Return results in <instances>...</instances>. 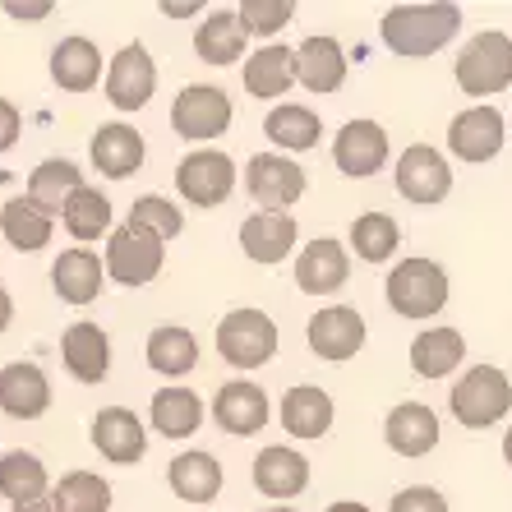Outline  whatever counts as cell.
<instances>
[{"label": "cell", "instance_id": "6da1fadb", "mask_svg": "<svg viewBox=\"0 0 512 512\" xmlns=\"http://www.w3.org/2000/svg\"><path fill=\"white\" fill-rule=\"evenodd\" d=\"M457 28H462V10L448 5V0H439V5H393L383 14L379 37L393 56L420 60L448 47L457 37Z\"/></svg>", "mask_w": 512, "mask_h": 512}, {"label": "cell", "instance_id": "7a4b0ae2", "mask_svg": "<svg viewBox=\"0 0 512 512\" xmlns=\"http://www.w3.org/2000/svg\"><path fill=\"white\" fill-rule=\"evenodd\" d=\"M453 420L462 429H489L512 411V379L499 365H471L448 393Z\"/></svg>", "mask_w": 512, "mask_h": 512}, {"label": "cell", "instance_id": "3957f363", "mask_svg": "<svg viewBox=\"0 0 512 512\" xmlns=\"http://www.w3.org/2000/svg\"><path fill=\"white\" fill-rule=\"evenodd\" d=\"M383 296L402 319H434L448 305V273L434 259H402L383 282Z\"/></svg>", "mask_w": 512, "mask_h": 512}, {"label": "cell", "instance_id": "277c9868", "mask_svg": "<svg viewBox=\"0 0 512 512\" xmlns=\"http://www.w3.org/2000/svg\"><path fill=\"white\" fill-rule=\"evenodd\" d=\"M102 259H107L111 282L139 291V286H148L157 273H162V263H167V240L125 217V222L107 236V254H102Z\"/></svg>", "mask_w": 512, "mask_h": 512}, {"label": "cell", "instance_id": "5b68a950", "mask_svg": "<svg viewBox=\"0 0 512 512\" xmlns=\"http://www.w3.org/2000/svg\"><path fill=\"white\" fill-rule=\"evenodd\" d=\"M277 323L263 310H231L227 319L217 323V356L227 360L231 370H259L277 356Z\"/></svg>", "mask_w": 512, "mask_h": 512}, {"label": "cell", "instance_id": "8992f818", "mask_svg": "<svg viewBox=\"0 0 512 512\" xmlns=\"http://www.w3.org/2000/svg\"><path fill=\"white\" fill-rule=\"evenodd\" d=\"M457 84L466 97H494L512 84V37L508 33H476L457 56Z\"/></svg>", "mask_w": 512, "mask_h": 512}, {"label": "cell", "instance_id": "52a82bcc", "mask_svg": "<svg viewBox=\"0 0 512 512\" xmlns=\"http://www.w3.org/2000/svg\"><path fill=\"white\" fill-rule=\"evenodd\" d=\"M231 97L217 84H185L171 102V130L190 143H208L231 130Z\"/></svg>", "mask_w": 512, "mask_h": 512}, {"label": "cell", "instance_id": "ba28073f", "mask_svg": "<svg viewBox=\"0 0 512 512\" xmlns=\"http://www.w3.org/2000/svg\"><path fill=\"white\" fill-rule=\"evenodd\" d=\"M176 190L194 208H222L236 190V162L222 148H194V153L180 157Z\"/></svg>", "mask_w": 512, "mask_h": 512}, {"label": "cell", "instance_id": "9c48e42d", "mask_svg": "<svg viewBox=\"0 0 512 512\" xmlns=\"http://www.w3.org/2000/svg\"><path fill=\"white\" fill-rule=\"evenodd\" d=\"M397 194L406 203H420V208H434L453 194V167H448V157L439 148H429V143H411L402 157H397Z\"/></svg>", "mask_w": 512, "mask_h": 512}, {"label": "cell", "instance_id": "30bf717a", "mask_svg": "<svg viewBox=\"0 0 512 512\" xmlns=\"http://www.w3.org/2000/svg\"><path fill=\"white\" fill-rule=\"evenodd\" d=\"M245 190L259 203V213H286L305 194V167L282 153H254L245 162Z\"/></svg>", "mask_w": 512, "mask_h": 512}, {"label": "cell", "instance_id": "8fae6325", "mask_svg": "<svg viewBox=\"0 0 512 512\" xmlns=\"http://www.w3.org/2000/svg\"><path fill=\"white\" fill-rule=\"evenodd\" d=\"M102 88H107V102L116 111L148 107L157 93V65H153V56H148V47H143V42H125V47L111 56Z\"/></svg>", "mask_w": 512, "mask_h": 512}, {"label": "cell", "instance_id": "7c38bea8", "mask_svg": "<svg viewBox=\"0 0 512 512\" xmlns=\"http://www.w3.org/2000/svg\"><path fill=\"white\" fill-rule=\"evenodd\" d=\"M503 139H508V125H503V111L494 107H466L453 116L448 125V153L457 162H489V157L503 153Z\"/></svg>", "mask_w": 512, "mask_h": 512}, {"label": "cell", "instance_id": "4fadbf2b", "mask_svg": "<svg viewBox=\"0 0 512 512\" xmlns=\"http://www.w3.org/2000/svg\"><path fill=\"white\" fill-rule=\"evenodd\" d=\"M88 439L111 466H134L148 453V429H143V420L130 406H102L93 425H88Z\"/></svg>", "mask_w": 512, "mask_h": 512}, {"label": "cell", "instance_id": "5bb4252c", "mask_svg": "<svg viewBox=\"0 0 512 512\" xmlns=\"http://www.w3.org/2000/svg\"><path fill=\"white\" fill-rule=\"evenodd\" d=\"M333 162L342 176L351 180H370L374 171H383L388 162V134H383L379 120H346L333 139Z\"/></svg>", "mask_w": 512, "mask_h": 512}, {"label": "cell", "instance_id": "9a60e30c", "mask_svg": "<svg viewBox=\"0 0 512 512\" xmlns=\"http://www.w3.org/2000/svg\"><path fill=\"white\" fill-rule=\"evenodd\" d=\"M305 337H310V351L319 360H351L360 356V346H365L370 333H365V314L356 305H328V310H319L310 319Z\"/></svg>", "mask_w": 512, "mask_h": 512}, {"label": "cell", "instance_id": "2e32d148", "mask_svg": "<svg viewBox=\"0 0 512 512\" xmlns=\"http://www.w3.org/2000/svg\"><path fill=\"white\" fill-rule=\"evenodd\" d=\"M268 416H273V402H268V393H263L259 383H250V379L222 383L217 397H213V420L227 429V434H236V439L259 434V429L268 425Z\"/></svg>", "mask_w": 512, "mask_h": 512}, {"label": "cell", "instance_id": "e0dca14e", "mask_svg": "<svg viewBox=\"0 0 512 512\" xmlns=\"http://www.w3.org/2000/svg\"><path fill=\"white\" fill-rule=\"evenodd\" d=\"M0 411L10 420H42L51 411V379L33 360H14L0 370Z\"/></svg>", "mask_w": 512, "mask_h": 512}, {"label": "cell", "instance_id": "ac0fdd59", "mask_svg": "<svg viewBox=\"0 0 512 512\" xmlns=\"http://www.w3.org/2000/svg\"><path fill=\"white\" fill-rule=\"evenodd\" d=\"M346 277H351V254H346L342 240L333 236H319L310 240L296 259V286L305 296H333L342 291Z\"/></svg>", "mask_w": 512, "mask_h": 512}, {"label": "cell", "instance_id": "d6986e66", "mask_svg": "<svg viewBox=\"0 0 512 512\" xmlns=\"http://www.w3.org/2000/svg\"><path fill=\"white\" fill-rule=\"evenodd\" d=\"M51 286L65 305H93L107 286V259H97L88 245L60 250V259L51 263Z\"/></svg>", "mask_w": 512, "mask_h": 512}, {"label": "cell", "instance_id": "ffe728a7", "mask_svg": "<svg viewBox=\"0 0 512 512\" xmlns=\"http://www.w3.org/2000/svg\"><path fill=\"white\" fill-rule=\"evenodd\" d=\"M88 157H93V167L107 180H130L143 167L148 148H143V134L134 125L111 120V125H97L93 143H88Z\"/></svg>", "mask_w": 512, "mask_h": 512}, {"label": "cell", "instance_id": "44dd1931", "mask_svg": "<svg viewBox=\"0 0 512 512\" xmlns=\"http://www.w3.org/2000/svg\"><path fill=\"white\" fill-rule=\"evenodd\" d=\"M60 360H65V370H70L74 379L93 388V383H102L111 374V337L88 319L70 323L65 337H60Z\"/></svg>", "mask_w": 512, "mask_h": 512}, {"label": "cell", "instance_id": "7402d4cb", "mask_svg": "<svg viewBox=\"0 0 512 512\" xmlns=\"http://www.w3.org/2000/svg\"><path fill=\"white\" fill-rule=\"evenodd\" d=\"M296 84L310 88L314 97L337 93V88L346 84V51L337 37L314 33L300 42L296 47Z\"/></svg>", "mask_w": 512, "mask_h": 512}, {"label": "cell", "instance_id": "603a6c76", "mask_svg": "<svg viewBox=\"0 0 512 512\" xmlns=\"http://www.w3.org/2000/svg\"><path fill=\"white\" fill-rule=\"evenodd\" d=\"M296 240H300V227L291 213H250L240 222V250H245V259L263 263V268L282 263L286 254L296 250Z\"/></svg>", "mask_w": 512, "mask_h": 512}, {"label": "cell", "instance_id": "cb8c5ba5", "mask_svg": "<svg viewBox=\"0 0 512 512\" xmlns=\"http://www.w3.org/2000/svg\"><path fill=\"white\" fill-rule=\"evenodd\" d=\"M305 485H310V462L296 448L273 443V448H263L254 457V489H259L263 499L286 503V499H296V494H305Z\"/></svg>", "mask_w": 512, "mask_h": 512}, {"label": "cell", "instance_id": "d4e9b609", "mask_svg": "<svg viewBox=\"0 0 512 512\" xmlns=\"http://www.w3.org/2000/svg\"><path fill=\"white\" fill-rule=\"evenodd\" d=\"M383 439L397 457H425L439 448V416L425 402H402L383 420Z\"/></svg>", "mask_w": 512, "mask_h": 512}, {"label": "cell", "instance_id": "484cf974", "mask_svg": "<svg viewBox=\"0 0 512 512\" xmlns=\"http://www.w3.org/2000/svg\"><path fill=\"white\" fill-rule=\"evenodd\" d=\"M102 74V51L88 37H60L51 47V84L60 93H93Z\"/></svg>", "mask_w": 512, "mask_h": 512}, {"label": "cell", "instance_id": "4316f807", "mask_svg": "<svg viewBox=\"0 0 512 512\" xmlns=\"http://www.w3.org/2000/svg\"><path fill=\"white\" fill-rule=\"evenodd\" d=\"M245 93L259 97V102H273L286 97V88L296 84V47H282V42H263L254 56H245Z\"/></svg>", "mask_w": 512, "mask_h": 512}, {"label": "cell", "instance_id": "83f0119b", "mask_svg": "<svg viewBox=\"0 0 512 512\" xmlns=\"http://www.w3.org/2000/svg\"><path fill=\"white\" fill-rule=\"evenodd\" d=\"M333 416H337L333 397L323 388H314V383H296L282 397V429L291 439H323L333 429Z\"/></svg>", "mask_w": 512, "mask_h": 512}, {"label": "cell", "instance_id": "f1b7e54d", "mask_svg": "<svg viewBox=\"0 0 512 512\" xmlns=\"http://www.w3.org/2000/svg\"><path fill=\"white\" fill-rule=\"evenodd\" d=\"M222 462L213 453H203V448H190V453H180L176 462L167 466V485L176 499L185 503H213L222 494Z\"/></svg>", "mask_w": 512, "mask_h": 512}, {"label": "cell", "instance_id": "f546056e", "mask_svg": "<svg viewBox=\"0 0 512 512\" xmlns=\"http://www.w3.org/2000/svg\"><path fill=\"white\" fill-rule=\"evenodd\" d=\"M143 356H148V370H157L162 379H185L199 365V337L190 328H180V323H162V328L148 333Z\"/></svg>", "mask_w": 512, "mask_h": 512}, {"label": "cell", "instance_id": "4dcf8cb0", "mask_svg": "<svg viewBox=\"0 0 512 512\" xmlns=\"http://www.w3.org/2000/svg\"><path fill=\"white\" fill-rule=\"evenodd\" d=\"M79 190H84V171L74 167L70 157H47V162H37L33 176H28V199H33L47 217L65 213V203H70Z\"/></svg>", "mask_w": 512, "mask_h": 512}, {"label": "cell", "instance_id": "1f68e13d", "mask_svg": "<svg viewBox=\"0 0 512 512\" xmlns=\"http://www.w3.org/2000/svg\"><path fill=\"white\" fill-rule=\"evenodd\" d=\"M466 360V337L457 328H425L411 342V370L420 379H448V374L462 370Z\"/></svg>", "mask_w": 512, "mask_h": 512}, {"label": "cell", "instance_id": "d6a6232c", "mask_svg": "<svg viewBox=\"0 0 512 512\" xmlns=\"http://www.w3.org/2000/svg\"><path fill=\"white\" fill-rule=\"evenodd\" d=\"M245 42H250V33H245L236 10H213L194 28V51H199V60H208V65H236V60L245 56Z\"/></svg>", "mask_w": 512, "mask_h": 512}, {"label": "cell", "instance_id": "836d02e7", "mask_svg": "<svg viewBox=\"0 0 512 512\" xmlns=\"http://www.w3.org/2000/svg\"><path fill=\"white\" fill-rule=\"evenodd\" d=\"M263 134H268L282 153H310L323 134V120H319V111L300 107V102H282V107H273L263 116Z\"/></svg>", "mask_w": 512, "mask_h": 512}, {"label": "cell", "instance_id": "e575fe53", "mask_svg": "<svg viewBox=\"0 0 512 512\" xmlns=\"http://www.w3.org/2000/svg\"><path fill=\"white\" fill-rule=\"evenodd\" d=\"M0 231L19 254H37L51 245V231H56V217H47L33 199H10L0 208Z\"/></svg>", "mask_w": 512, "mask_h": 512}, {"label": "cell", "instance_id": "d590c367", "mask_svg": "<svg viewBox=\"0 0 512 512\" xmlns=\"http://www.w3.org/2000/svg\"><path fill=\"white\" fill-rule=\"evenodd\" d=\"M148 416H153V429L162 439H190L203 425V397L194 388H162V393H153Z\"/></svg>", "mask_w": 512, "mask_h": 512}, {"label": "cell", "instance_id": "8d00e7d4", "mask_svg": "<svg viewBox=\"0 0 512 512\" xmlns=\"http://www.w3.org/2000/svg\"><path fill=\"white\" fill-rule=\"evenodd\" d=\"M0 494L19 508V503H37L47 499V466L37 453H24V448H10L0 453Z\"/></svg>", "mask_w": 512, "mask_h": 512}, {"label": "cell", "instance_id": "74e56055", "mask_svg": "<svg viewBox=\"0 0 512 512\" xmlns=\"http://www.w3.org/2000/svg\"><path fill=\"white\" fill-rule=\"evenodd\" d=\"M402 245V227H397L393 213H360L356 222H351V250H356V259L365 263H388L393 259V250Z\"/></svg>", "mask_w": 512, "mask_h": 512}, {"label": "cell", "instance_id": "f35d334b", "mask_svg": "<svg viewBox=\"0 0 512 512\" xmlns=\"http://www.w3.org/2000/svg\"><path fill=\"white\" fill-rule=\"evenodd\" d=\"M60 222H65V231H70L79 245L111 236V199H107V194H97L93 185H84V190L65 203Z\"/></svg>", "mask_w": 512, "mask_h": 512}, {"label": "cell", "instance_id": "ab89813d", "mask_svg": "<svg viewBox=\"0 0 512 512\" xmlns=\"http://www.w3.org/2000/svg\"><path fill=\"white\" fill-rule=\"evenodd\" d=\"M56 499L65 512H111V485L97 471H65Z\"/></svg>", "mask_w": 512, "mask_h": 512}, {"label": "cell", "instance_id": "60d3db41", "mask_svg": "<svg viewBox=\"0 0 512 512\" xmlns=\"http://www.w3.org/2000/svg\"><path fill=\"white\" fill-rule=\"evenodd\" d=\"M130 222L157 231L162 240H176L180 231H185V213H180L171 199H162V194H143V199H134L130 203Z\"/></svg>", "mask_w": 512, "mask_h": 512}, {"label": "cell", "instance_id": "b9f144b4", "mask_svg": "<svg viewBox=\"0 0 512 512\" xmlns=\"http://www.w3.org/2000/svg\"><path fill=\"white\" fill-rule=\"evenodd\" d=\"M236 14L250 37H273L296 19V5H291V0H245Z\"/></svg>", "mask_w": 512, "mask_h": 512}, {"label": "cell", "instance_id": "7bdbcfd3", "mask_svg": "<svg viewBox=\"0 0 512 512\" xmlns=\"http://www.w3.org/2000/svg\"><path fill=\"white\" fill-rule=\"evenodd\" d=\"M388 512H448V499L434 485H406L402 494H393Z\"/></svg>", "mask_w": 512, "mask_h": 512}, {"label": "cell", "instance_id": "ee69618b", "mask_svg": "<svg viewBox=\"0 0 512 512\" xmlns=\"http://www.w3.org/2000/svg\"><path fill=\"white\" fill-rule=\"evenodd\" d=\"M19 134H24V116H19V107L10 97H0V153H10L19 143Z\"/></svg>", "mask_w": 512, "mask_h": 512}, {"label": "cell", "instance_id": "f6af8a7d", "mask_svg": "<svg viewBox=\"0 0 512 512\" xmlns=\"http://www.w3.org/2000/svg\"><path fill=\"white\" fill-rule=\"evenodd\" d=\"M51 10H56L51 0H5V14H10V19H28V24H33V19H47Z\"/></svg>", "mask_w": 512, "mask_h": 512}, {"label": "cell", "instance_id": "bcb514c9", "mask_svg": "<svg viewBox=\"0 0 512 512\" xmlns=\"http://www.w3.org/2000/svg\"><path fill=\"white\" fill-rule=\"evenodd\" d=\"M162 14H167V19H190V14H199V5H194V0H167Z\"/></svg>", "mask_w": 512, "mask_h": 512}, {"label": "cell", "instance_id": "7dc6e473", "mask_svg": "<svg viewBox=\"0 0 512 512\" xmlns=\"http://www.w3.org/2000/svg\"><path fill=\"white\" fill-rule=\"evenodd\" d=\"M14 512H65V508H60V499H56V489H51L47 499H37V503H19V508H14Z\"/></svg>", "mask_w": 512, "mask_h": 512}, {"label": "cell", "instance_id": "c3c4849f", "mask_svg": "<svg viewBox=\"0 0 512 512\" xmlns=\"http://www.w3.org/2000/svg\"><path fill=\"white\" fill-rule=\"evenodd\" d=\"M10 323H14V300H10V291L0 286V333H5Z\"/></svg>", "mask_w": 512, "mask_h": 512}, {"label": "cell", "instance_id": "681fc988", "mask_svg": "<svg viewBox=\"0 0 512 512\" xmlns=\"http://www.w3.org/2000/svg\"><path fill=\"white\" fill-rule=\"evenodd\" d=\"M323 512H370L365 503H351V499H342V503H328Z\"/></svg>", "mask_w": 512, "mask_h": 512}, {"label": "cell", "instance_id": "f907efd6", "mask_svg": "<svg viewBox=\"0 0 512 512\" xmlns=\"http://www.w3.org/2000/svg\"><path fill=\"white\" fill-rule=\"evenodd\" d=\"M503 457H508V466H512V429L503 434Z\"/></svg>", "mask_w": 512, "mask_h": 512}, {"label": "cell", "instance_id": "816d5d0a", "mask_svg": "<svg viewBox=\"0 0 512 512\" xmlns=\"http://www.w3.org/2000/svg\"><path fill=\"white\" fill-rule=\"evenodd\" d=\"M263 512H296V508H263Z\"/></svg>", "mask_w": 512, "mask_h": 512}]
</instances>
